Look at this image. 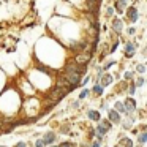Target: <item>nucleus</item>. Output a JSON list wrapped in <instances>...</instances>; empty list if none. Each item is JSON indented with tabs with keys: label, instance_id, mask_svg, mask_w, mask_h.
<instances>
[{
	"label": "nucleus",
	"instance_id": "f257e3e1",
	"mask_svg": "<svg viewBox=\"0 0 147 147\" xmlns=\"http://www.w3.org/2000/svg\"><path fill=\"white\" fill-rule=\"evenodd\" d=\"M98 122H100V123L96 125V134L103 138V136H105V134L108 133L109 130H111V125H112V123H111V122L108 120V119H103V120H101V119H100Z\"/></svg>",
	"mask_w": 147,
	"mask_h": 147
},
{
	"label": "nucleus",
	"instance_id": "f03ea898",
	"mask_svg": "<svg viewBox=\"0 0 147 147\" xmlns=\"http://www.w3.org/2000/svg\"><path fill=\"white\" fill-rule=\"evenodd\" d=\"M127 14H128V19H130V22H136V21L139 19V13H138V10H136L134 7L127 8Z\"/></svg>",
	"mask_w": 147,
	"mask_h": 147
},
{
	"label": "nucleus",
	"instance_id": "7ed1b4c3",
	"mask_svg": "<svg viewBox=\"0 0 147 147\" xmlns=\"http://www.w3.org/2000/svg\"><path fill=\"white\" fill-rule=\"evenodd\" d=\"M127 0H115L114 3V11H117L119 14H122L125 10H127Z\"/></svg>",
	"mask_w": 147,
	"mask_h": 147
},
{
	"label": "nucleus",
	"instance_id": "20e7f679",
	"mask_svg": "<svg viewBox=\"0 0 147 147\" xmlns=\"http://www.w3.org/2000/svg\"><path fill=\"white\" fill-rule=\"evenodd\" d=\"M111 27L112 30H114L115 33H122V29H123V22H122V19H119V18H114L111 22Z\"/></svg>",
	"mask_w": 147,
	"mask_h": 147
},
{
	"label": "nucleus",
	"instance_id": "39448f33",
	"mask_svg": "<svg viewBox=\"0 0 147 147\" xmlns=\"http://www.w3.org/2000/svg\"><path fill=\"white\" fill-rule=\"evenodd\" d=\"M123 106H125V111H127V112L136 111V101H134L133 98H127L123 101Z\"/></svg>",
	"mask_w": 147,
	"mask_h": 147
},
{
	"label": "nucleus",
	"instance_id": "423d86ee",
	"mask_svg": "<svg viewBox=\"0 0 147 147\" xmlns=\"http://www.w3.org/2000/svg\"><path fill=\"white\" fill-rule=\"evenodd\" d=\"M108 120L111 122V123H119V122H120V115H119V112L115 111V109H111V111L108 112Z\"/></svg>",
	"mask_w": 147,
	"mask_h": 147
},
{
	"label": "nucleus",
	"instance_id": "0eeeda50",
	"mask_svg": "<svg viewBox=\"0 0 147 147\" xmlns=\"http://www.w3.org/2000/svg\"><path fill=\"white\" fill-rule=\"evenodd\" d=\"M133 55H134V43L127 41V43H125V57L131 59Z\"/></svg>",
	"mask_w": 147,
	"mask_h": 147
},
{
	"label": "nucleus",
	"instance_id": "6e6552de",
	"mask_svg": "<svg viewBox=\"0 0 147 147\" xmlns=\"http://www.w3.org/2000/svg\"><path fill=\"white\" fill-rule=\"evenodd\" d=\"M57 139V136H55V133H52V131H48V133L45 134V138H43V142L46 144V146H51L54 141Z\"/></svg>",
	"mask_w": 147,
	"mask_h": 147
},
{
	"label": "nucleus",
	"instance_id": "1a4fd4ad",
	"mask_svg": "<svg viewBox=\"0 0 147 147\" xmlns=\"http://www.w3.org/2000/svg\"><path fill=\"white\" fill-rule=\"evenodd\" d=\"M100 81H101V84H100L101 87H108L109 84H112V76L111 74H101Z\"/></svg>",
	"mask_w": 147,
	"mask_h": 147
},
{
	"label": "nucleus",
	"instance_id": "9d476101",
	"mask_svg": "<svg viewBox=\"0 0 147 147\" xmlns=\"http://www.w3.org/2000/svg\"><path fill=\"white\" fill-rule=\"evenodd\" d=\"M89 59H90V55H87V54H81V55H78V57L74 59V62H76V63H79V65H86Z\"/></svg>",
	"mask_w": 147,
	"mask_h": 147
},
{
	"label": "nucleus",
	"instance_id": "9b49d317",
	"mask_svg": "<svg viewBox=\"0 0 147 147\" xmlns=\"http://www.w3.org/2000/svg\"><path fill=\"white\" fill-rule=\"evenodd\" d=\"M87 117H89L90 120L98 122L100 119H101V115H100V112H98V111H89V112H87Z\"/></svg>",
	"mask_w": 147,
	"mask_h": 147
},
{
	"label": "nucleus",
	"instance_id": "f8f14e48",
	"mask_svg": "<svg viewBox=\"0 0 147 147\" xmlns=\"http://www.w3.org/2000/svg\"><path fill=\"white\" fill-rule=\"evenodd\" d=\"M92 92H93V93H95V95H96V96H100V95H101V93H103V87H101V86H100V84H98V82H96V84H95V86H93V90H92Z\"/></svg>",
	"mask_w": 147,
	"mask_h": 147
},
{
	"label": "nucleus",
	"instance_id": "ddd939ff",
	"mask_svg": "<svg viewBox=\"0 0 147 147\" xmlns=\"http://www.w3.org/2000/svg\"><path fill=\"white\" fill-rule=\"evenodd\" d=\"M115 111H117V112H122V114H125V112H127V111H125V106H123V103H122V101H117V103H115Z\"/></svg>",
	"mask_w": 147,
	"mask_h": 147
},
{
	"label": "nucleus",
	"instance_id": "4468645a",
	"mask_svg": "<svg viewBox=\"0 0 147 147\" xmlns=\"http://www.w3.org/2000/svg\"><path fill=\"white\" fill-rule=\"evenodd\" d=\"M146 141H147V131H142L139 134V144H146Z\"/></svg>",
	"mask_w": 147,
	"mask_h": 147
},
{
	"label": "nucleus",
	"instance_id": "2eb2a0df",
	"mask_svg": "<svg viewBox=\"0 0 147 147\" xmlns=\"http://www.w3.org/2000/svg\"><path fill=\"white\" fill-rule=\"evenodd\" d=\"M122 142H123V147H133V141L128 139V138H123V139H122Z\"/></svg>",
	"mask_w": 147,
	"mask_h": 147
},
{
	"label": "nucleus",
	"instance_id": "dca6fc26",
	"mask_svg": "<svg viewBox=\"0 0 147 147\" xmlns=\"http://www.w3.org/2000/svg\"><path fill=\"white\" fill-rule=\"evenodd\" d=\"M51 147H76V144L74 142H63L60 146H51Z\"/></svg>",
	"mask_w": 147,
	"mask_h": 147
},
{
	"label": "nucleus",
	"instance_id": "f3484780",
	"mask_svg": "<svg viewBox=\"0 0 147 147\" xmlns=\"http://www.w3.org/2000/svg\"><path fill=\"white\" fill-rule=\"evenodd\" d=\"M112 14H114V7H108V8H106V16L111 18Z\"/></svg>",
	"mask_w": 147,
	"mask_h": 147
},
{
	"label": "nucleus",
	"instance_id": "a211bd4d",
	"mask_svg": "<svg viewBox=\"0 0 147 147\" xmlns=\"http://www.w3.org/2000/svg\"><path fill=\"white\" fill-rule=\"evenodd\" d=\"M89 93H90V92H89V90H87V89H84V90H82V92H81V95H79V98H81V100H84V98H87V95H89Z\"/></svg>",
	"mask_w": 147,
	"mask_h": 147
},
{
	"label": "nucleus",
	"instance_id": "6ab92c4d",
	"mask_svg": "<svg viewBox=\"0 0 147 147\" xmlns=\"http://www.w3.org/2000/svg\"><path fill=\"white\" fill-rule=\"evenodd\" d=\"M35 147H46V144L43 142V139H38V141L35 142Z\"/></svg>",
	"mask_w": 147,
	"mask_h": 147
},
{
	"label": "nucleus",
	"instance_id": "aec40b11",
	"mask_svg": "<svg viewBox=\"0 0 147 147\" xmlns=\"http://www.w3.org/2000/svg\"><path fill=\"white\" fill-rule=\"evenodd\" d=\"M134 90H136V84H134V82H131L130 90H128V92H130V95H133V93H134Z\"/></svg>",
	"mask_w": 147,
	"mask_h": 147
},
{
	"label": "nucleus",
	"instance_id": "412c9836",
	"mask_svg": "<svg viewBox=\"0 0 147 147\" xmlns=\"http://www.w3.org/2000/svg\"><path fill=\"white\" fill-rule=\"evenodd\" d=\"M144 71H146V67H144V65H138V73L144 74Z\"/></svg>",
	"mask_w": 147,
	"mask_h": 147
},
{
	"label": "nucleus",
	"instance_id": "4be33fe9",
	"mask_svg": "<svg viewBox=\"0 0 147 147\" xmlns=\"http://www.w3.org/2000/svg\"><path fill=\"white\" fill-rule=\"evenodd\" d=\"M112 65H114V62H108V63H105V67H103V71L109 70V67H112Z\"/></svg>",
	"mask_w": 147,
	"mask_h": 147
},
{
	"label": "nucleus",
	"instance_id": "5701e85b",
	"mask_svg": "<svg viewBox=\"0 0 147 147\" xmlns=\"http://www.w3.org/2000/svg\"><path fill=\"white\" fill-rule=\"evenodd\" d=\"M90 147H101V141L100 139H96V141H93V144Z\"/></svg>",
	"mask_w": 147,
	"mask_h": 147
},
{
	"label": "nucleus",
	"instance_id": "b1692460",
	"mask_svg": "<svg viewBox=\"0 0 147 147\" xmlns=\"http://www.w3.org/2000/svg\"><path fill=\"white\" fill-rule=\"evenodd\" d=\"M141 86H144V78H139L136 81V87H141Z\"/></svg>",
	"mask_w": 147,
	"mask_h": 147
},
{
	"label": "nucleus",
	"instance_id": "393cba45",
	"mask_svg": "<svg viewBox=\"0 0 147 147\" xmlns=\"http://www.w3.org/2000/svg\"><path fill=\"white\" fill-rule=\"evenodd\" d=\"M60 131H62V133H70V131H68V125H65V127H62V128H60Z\"/></svg>",
	"mask_w": 147,
	"mask_h": 147
},
{
	"label": "nucleus",
	"instance_id": "a878e982",
	"mask_svg": "<svg viewBox=\"0 0 147 147\" xmlns=\"http://www.w3.org/2000/svg\"><path fill=\"white\" fill-rule=\"evenodd\" d=\"M125 78H127V79H131V78H133V73H130V71L125 73Z\"/></svg>",
	"mask_w": 147,
	"mask_h": 147
},
{
	"label": "nucleus",
	"instance_id": "bb28decb",
	"mask_svg": "<svg viewBox=\"0 0 147 147\" xmlns=\"http://www.w3.org/2000/svg\"><path fill=\"white\" fill-rule=\"evenodd\" d=\"M117 46H119V41H115V43H114V46H112V49H111V52H114L115 49H117Z\"/></svg>",
	"mask_w": 147,
	"mask_h": 147
},
{
	"label": "nucleus",
	"instance_id": "cd10ccee",
	"mask_svg": "<svg viewBox=\"0 0 147 147\" xmlns=\"http://www.w3.org/2000/svg\"><path fill=\"white\" fill-rule=\"evenodd\" d=\"M134 30H136L134 27H130V29H128V33H130V35H133V33H134Z\"/></svg>",
	"mask_w": 147,
	"mask_h": 147
},
{
	"label": "nucleus",
	"instance_id": "c85d7f7f",
	"mask_svg": "<svg viewBox=\"0 0 147 147\" xmlns=\"http://www.w3.org/2000/svg\"><path fill=\"white\" fill-rule=\"evenodd\" d=\"M16 147H27V146L24 142H19V144H16Z\"/></svg>",
	"mask_w": 147,
	"mask_h": 147
},
{
	"label": "nucleus",
	"instance_id": "c756f323",
	"mask_svg": "<svg viewBox=\"0 0 147 147\" xmlns=\"http://www.w3.org/2000/svg\"><path fill=\"white\" fill-rule=\"evenodd\" d=\"M81 147H90V146H84V144H82V146H81Z\"/></svg>",
	"mask_w": 147,
	"mask_h": 147
}]
</instances>
